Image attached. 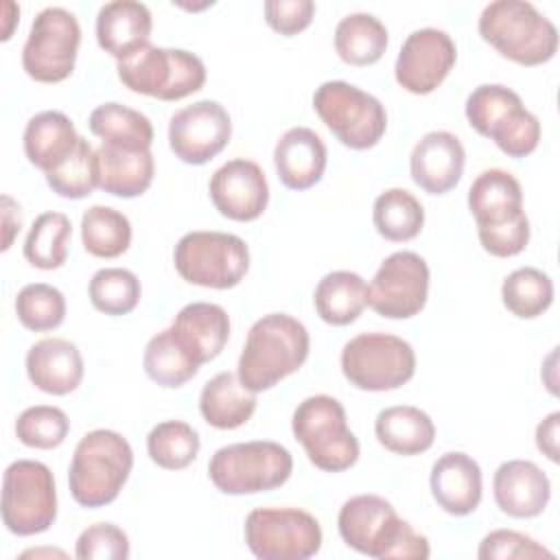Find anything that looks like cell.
<instances>
[{"instance_id":"1","label":"cell","mask_w":560,"mask_h":560,"mask_svg":"<svg viewBox=\"0 0 560 560\" xmlns=\"http://www.w3.org/2000/svg\"><path fill=\"white\" fill-rule=\"evenodd\" d=\"M341 540L376 560H427L431 547L424 534H418L394 505L378 494L350 497L337 516Z\"/></svg>"},{"instance_id":"2","label":"cell","mask_w":560,"mask_h":560,"mask_svg":"<svg viewBox=\"0 0 560 560\" xmlns=\"http://www.w3.org/2000/svg\"><path fill=\"white\" fill-rule=\"evenodd\" d=\"M311 337L306 326L287 313L256 319L238 357V378L252 392H265L298 372L308 359Z\"/></svg>"},{"instance_id":"3","label":"cell","mask_w":560,"mask_h":560,"mask_svg":"<svg viewBox=\"0 0 560 560\" xmlns=\"http://www.w3.org/2000/svg\"><path fill=\"white\" fill-rule=\"evenodd\" d=\"M477 28L483 42L518 66L547 63L558 50V28L525 0H494L486 4Z\"/></svg>"},{"instance_id":"4","label":"cell","mask_w":560,"mask_h":560,"mask_svg":"<svg viewBox=\"0 0 560 560\" xmlns=\"http://www.w3.org/2000/svg\"><path fill=\"white\" fill-rule=\"evenodd\" d=\"M133 468L129 442L112 429L88 431L72 455L68 486L83 508H103L116 501Z\"/></svg>"},{"instance_id":"5","label":"cell","mask_w":560,"mask_h":560,"mask_svg":"<svg viewBox=\"0 0 560 560\" xmlns=\"http://www.w3.org/2000/svg\"><path fill=\"white\" fill-rule=\"evenodd\" d=\"M293 457L289 448L271 440L236 442L214 451L208 462V477L223 494L269 492L289 481Z\"/></svg>"},{"instance_id":"6","label":"cell","mask_w":560,"mask_h":560,"mask_svg":"<svg viewBox=\"0 0 560 560\" xmlns=\"http://www.w3.org/2000/svg\"><path fill=\"white\" fill-rule=\"evenodd\" d=\"M291 431L308 462L324 472H343L359 459V440L348 429L346 409L328 394L304 398L293 411Z\"/></svg>"},{"instance_id":"7","label":"cell","mask_w":560,"mask_h":560,"mask_svg":"<svg viewBox=\"0 0 560 560\" xmlns=\"http://www.w3.org/2000/svg\"><path fill=\"white\" fill-rule=\"evenodd\" d=\"M118 79L136 94L160 101H179L199 92L206 83L203 61L182 48L144 46L129 59L118 61Z\"/></svg>"},{"instance_id":"8","label":"cell","mask_w":560,"mask_h":560,"mask_svg":"<svg viewBox=\"0 0 560 560\" xmlns=\"http://www.w3.org/2000/svg\"><path fill=\"white\" fill-rule=\"evenodd\" d=\"M177 273L197 287L232 289L249 269L247 243L230 232H188L173 252Z\"/></svg>"},{"instance_id":"9","label":"cell","mask_w":560,"mask_h":560,"mask_svg":"<svg viewBox=\"0 0 560 560\" xmlns=\"http://www.w3.org/2000/svg\"><path fill=\"white\" fill-rule=\"evenodd\" d=\"M313 107L332 136L354 151L376 147L387 129L383 103L348 81L322 83L313 94Z\"/></svg>"},{"instance_id":"10","label":"cell","mask_w":560,"mask_h":560,"mask_svg":"<svg viewBox=\"0 0 560 560\" xmlns=\"http://www.w3.org/2000/svg\"><path fill=\"white\" fill-rule=\"evenodd\" d=\"M341 372L363 392L402 387L416 374V352L409 341L389 332H361L341 350Z\"/></svg>"},{"instance_id":"11","label":"cell","mask_w":560,"mask_h":560,"mask_svg":"<svg viewBox=\"0 0 560 560\" xmlns=\"http://www.w3.org/2000/svg\"><path fill=\"white\" fill-rule=\"evenodd\" d=\"M57 518V488L50 468L15 459L2 477V523L15 536L46 532Z\"/></svg>"},{"instance_id":"12","label":"cell","mask_w":560,"mask_h":560,"mask_svg":"<svg viewBox=\"0 0 560 560\" xmlns=\"http://www.w3.org/2000/svg\"><path fill=\"white\" fill-rule=\"evenodd\" d=\"M319 521L300 508H256L245 518V542L260 560H306L322 549Z\"/></svg>"},{"instance_id":"13","label":"cell","mask_w":560,"mask_h":560,"mask_svg":"<svg viewBox=\"0 0 560 560\" xmlns=\"http://www.w3.org/2000/svg\"><path fill=\"white\" fill-rule=\"evenodd\" d=\"M81 44V26L74 13L63 7L42 9L22 48L24 72L39 83L66 81L77 61Z\"/></svg>"},{"instance_id":"14","label":"cell","mask_w":560,"mask_h":560,"mask_svg":"<svg viewBox=\"0 0 560 560\" xmlns=\"http://www.w3.org/2000/svg\"><path fill=\"white\" fill-rule=\"evenodd\" d=\"M429 278V265L420 254L394 252L368 287V306L387 319H409L427 304Z\"/></svg>"},{"instance_id":"15","label":"cell","mask_w":560,"mask_h":560,"mask_svg":"<svg viewBox=\"0 0 560 560\" xmlns=\"http://www.w3.org/2000/svg\"><path fill=\"white\" fill-rule=\"evenodd\" d=\"M232 120L228 109L210 98L177 109L168 122V144L184 164L201 166L217 158L230 142Z\"/></svg>"},{"instance_id":"16","label":"cell","mask_w":560,"mask_h":560,"mask_svg":"<svg viewBox=\"0 0 560 560\" xmlns=\"http://www.w3.org/2000/svg\"><path fill=\"white\" fill-rule=\"evenodd\" d=\"M457 59L455 42L446 31L418 28L400 46L394 74L396 83L411 94H431L448 77Z\"/></svg>"},{"instance_id":"17","label":"cell","mask_w":560,"mask_h":560,"mask_svg":"<svg viewBox=\"0 0 560 560\" xmlns=\"http://www.w3.org/2000/svg\"><path fill=\"white\" fill-rule=\"evenodd\" d=\"M208 190L219 214L232 221H256L269 203V184L262 168L245 158L219 166Z\"/></svg>"},{"instance_id":"18","label":"cell","mask_w":560,"mask_h":560,"mask_svg":"<svg viewBox=\"0 0 560 560\" xmlns=\"http://www.w3.org/2000/svg\"><path fill=\"white\" fill-rule=\"evenodd\" d=\"M464 144L451 131L424 133L409 155L411 179L429 195H446L453 190L464 175Z\"/></svg>"},{"instance_id":"19","label":"cell","mask_w":560,"mask_h":560,"mask_svg":"<svg viewBox=\"0 0 560 560\" xmlns=\"http://www.w3.org/2000/svg\"><path fill=\"white\" fill-rule=\"evenodd\" d=\"M492 492L503 514L512 518H534L542 514L551 499V481L534 462L510 459L494 470Z\"/></svg>"},{"instance_id":"20","label":"cell","mask_w":560,"mask_h":560,"mask_svg":"<svg viewBox=\"0 0 560 560\" xmlns=\"http://www.w3.org/2000/svg\"><path fill=\"white\" fill-rule=\"evenodd\" d=\"M429 486L435 503L453 516L472 514L479 508L483 494L481 468L470 455L462 451H451L435 459Z\"/></svg>"},{"instance_id":"21","label":"cell","mask_w":560,"mask_h":560,"mask_svg":"<svg viewBox=\"0 0 560 560\" xmlns=\"http://www.w3.org/2000/svg\"><path fill=\"white\" fill-rule=\"evenodd\" d=\"M83 357L79 348L63 337L35 341L26 352V376L44 394L66 396L83 381Z\"/></svg>"},{"instance_id":"22","label":"cell","mask_w":560,"mask_h":560,"mask_svg":"<svg viewBox=\"0 0 560 560\" xmlns=\"http://www.w3.org/2000/svg\"><path fill=\"white\" fill-rule=\"evenodd\" d=\"M153 18L147 4L136 0H114L98 9L96 42L116 61L129 59L149 46Z\"/></svg>"},{"instance_id":"23","label":"cell","mask_w":560,"mask_h":560,"mask_svg":"<svg viewBox=\"0 0 560 560\" xmlns=\"http://www.w3.org/2000/svg\"><path fill=\"white\" fill-rule=\"evenodd\" d=\"M171 330L179 346L199 365L217 359L230 337L228 311L212 302H190L173 319Z\"/></svg>"},{"instance_id":"24","label":"cell","mask_w":560,"mask_h":560,"mask_svg":"<svg viewBox=\"0 0 560 560\" xmlns=\"http://www.w3.org/2000/svg\"><path fill=\"white\" fill-rule=\"evenodd\" d=\"M326 144L308 127H291L280 136L273 149V164L280 182L291 190L315 186L326 171Z\"/></svg>"},{"instance_id":"25","label":"cell","mask_w":560,"mask_h":560,"mask_svg":"<svg viewBox=\"0 0 560 560\" xmlns=\"http://www.w3.org/2000/svg\"><path fill=\"white\" fill-rule=\"evenodd\" d=\"M98 158V188L114 197L133 199L147 192L153 182L155 160L151 149H131L101 142Z\"/></svg>"},{"instance_id":"26","label":"cell","mask_w":560,"mask_h":560,"mask_svg":"<svg viewBox=\"0 0 560 560\" xmlns=\"http://www.w3.org/2000/svg\"><path fill=\"white\" fill-rule=\"evenodd\" d=\"M468 210L477 228L503 225L525 212L523 188L510 171L486 168L468 188Z\"/></svg>"},{"instance_id":"27","label":"cell","mask_w":560,"mask_h":560,"mask_svg":"<svg viewBox=\"0 0 560 560\" xmlns=\"http://www.w3.org/2000/svg\"><path fill=\"white\" fill-rule=\"evenodd\" d=\"M22 140L28 162L46 175L74 153L81 136L63 112L46 109L26 122Z\"/></svg>"},{"instance_id":"28","label":"cell","mask_w":560,"mask_h":560,"mask_svg":"<svg viewBox=\"0 0 560 560\" xmlns=\"http://www.w3.org/2000/svg\"><path fill=\"white\" fill-rule=\"evenodd\" d=\"M374 433L383 448L396 455H420L433 446L435 424L427 411L413 405H394L378 411Z\"/></svg>"},{"instance_id":"29","label":"cell","mask_w":560,"mask_h":560,"mask_svg":"<svg viewBox=\"0 0 560 560\" xmlns=\"http://www.w3.org/2000/svg\"><path fill=\"white\" fill-rule=\"evenodd\" d=\"M199 411L214 429H238L256 411V392L247 389L238 374L219 372L203 385L199 394Z\"/></svg>"},{"instance_id":"30","label":"cell","mask_w":560,"mask_h":560,"mask_svg":"<svg viewBox=\"0 0 560 560\" xmlns=\"http://www.w3.org/2000/svg\"><path fill=\"white\" fill-rule=\"evenodd\" d=\"M313 304L326 324L348 326L368 306V284L354 271H330L317 282Z\"/></svg>"},{"instance_id":"31","label":"cell","mask_w":560,"mask_h":560,"mask_svg":"<svg viewBox=\"0 0 560 560\" xmlns=\"http://www.w3.org/2000/svg\"><path fill=\"white\" fill-rule=\"evenodd\" d=\"M387 48V28L372 13H350L335 28V50L348 66H372Z\"/></svg>"},{"instance_id":"32","label":"cell","mask_w":560,"mask_h":560,"mask_svg":"<svg viewBox=\"0 0 560 560\" xmlns=\"http://www.w3.org/2000/svg\"><path fill=\"white\" fill-rule=\"evenodd\" d=\"M88 127L107 144L131 147V149H151L153 144V125L151 120L127 105L103 103L92 109Z\"/></svg>"},{"instance_id":"33","label":"cell","mask_w":560,"mask_h":560,"mask_svg":"<svg viewBox=\"0 0 560 560\" xmlns=\"http://www.w3.org/2000/svg\"><path fill=\"white\" fill-rule=\"evenodd\" d=\"M372 221L385 241L405 243L420 234L424 225V208L409 190L389 188L376 197Z\"/></svg>"},{"instance_id":"34","label":"cell","mask_w":560,"mask_h":560,"mask_svg":"<svg viewBox=\"0 0 560 560\" xmlns=\"http://www.w3.org/2000/svg\"><path fill=\"white\" fill-rule=\"evenodd\" d=\"M72 225L63 212H42L24 241V258L44 271L63 267L68 260Z\"/></svg>"},{"instance_id":"35","label":"cell","mask_w":560,"mask_h":560,"mask_svg":"<svg viewBox=\"0 0 560 560\" xmlns=\"http://www.w3.org/2000/svg\"><path fill=\"white\" fill-rule=\"evenodd\" d=\"M142 365L147 376L166 389L182 387L199 372V363H195L190 354L179 346L171 328H164L149 339Z\"/></svg>"},{"instance_id":"36","label":"cell","mask_w":560,"mask_h":560,"mask_svg":"<svg viewBox=\"0 0 560 560\" xmlns=\"http://www.w3.org/2000/svg\"><path fill=\"white\" fill-rule=\"evenodd\" d=\"M81 241L88 254L116 258L131 245V223L109 206H92L81 217Z\"/></svg>"},{"instance_id":"37","label":"cell","mask_w":560,"mask_h":560,"mask_svg":"<svg viewBox=\"0 0 560 560\" xmlns=\"http://www.w3.org/2000/svg\"><path fill=\"white\" fill-rule=\"evenodd\" d=\"M201 448L199 433L184 420L158 422L147 435L151 462L164 470H182L197 459Z\"/></svg>"},{"instance_id":"38","label":"cell","mask_w":560,"mask_h":560,"mask_svg":"<svg viewBox=\"0 0 560 560\" xmlns=\"http://www.w3.org/2000/svg\"><path fill=\"white\" fill-rule=\"evenodd\" d=\"M501 300L512 315L521 319H534L551 306L553 282L545 271L536 267H521L503 280Z\"/></svg>"},{"instance_id":"39","label":"cell","mask_w":560,"mask_h":560,"mask_svg":"<svg viewBox=\"0 0 560 560\" xmlns=\"http://www.w3.org/2000/svg\"><path fill=\"white\" fill-rule=\"evenodd\" d=\"M88 293L96 311L118 317L131 313L138 306L142 287L133 271L122 267H105L92 276Z\"/></svg>"},{"instance_id":"40","label":"cell","mask_w":560,"mask_h":560,"mask_svg":"<svg viewBox=\"0 0 560 560\" xmlns=\"http://www.w3.org/2000/svg\"><path fill=\"white\" fill-rule=\"evenodd\" d=\"M521 107L523 101L514 90L501 83H483L468 94L464 112L468 125L479 136L490 138V133Z\"/></svg>"},{"instance_id":"41","label":"cell","mask_w":560,"mask_h":560,"mask_svg":"<svg viewBox=\"0 0 560 560\" xmlns=\"http://www.w3.org/2000/svg\"><path fill=\"white\" fill-rule=\"evenodd\" d=\"M15 315L20 324L33 332L55 330L66 319L63 293L46 282H33L18 291Z\"/></svg>"},{"instance_id":"42","label":"cell","mask_w":560,"mask_h":560,"mask_svg":"<svg viewBox=\"0 0 560 560\" xmlns=\"http://www.w3.org/2000/svg\"><path fill=\"white\" fill-rule=\"evenodd\" d=\"M46 182L63 199H83L98 186V158L96 149L81 136L74 153L46 173Z\"/></svg>"},{"instance_id":"43","label":"cell","mask_w":560,"mask_h":560,"mask_svg":"<svg viewBox=\"0 0 560 560\" xmlns=\"http://www.w3.org/2000/svg\"><path fill=\"white\" fill-rule=\"evenodd\" d=\"M70 431V420L55 405L26 407L15 420V435L28 448L50 451L63 444Z\"/></svg>"},{"instance_id":"44","label":"cell","mask_w":560,"mask_h":560,"mask_svg":"<svg viewBox=\"0 0 560 560\" xmlns=\"http://www.w3.org/2000/svg\"><path fill=\"white\" fill-rule=\"evenodd\" d=\"M74 556L79 560H125L129 558V538L114 523H94L79 534Z\"/></svg>"},{"instance_id":"45","label":"cell","mask_w":560,"mask_h":560,"mask_svg":"<svg viewBox=\"0 0 560 560\" xmlns=\"http://www.w3.org/2000/svg\"><path fill=\"white\" fill-rule=\"evenodd\" d=\"M477 556L481 560H494V558L529 560V558H553V551H549L527 534H521L514 529H494L481 538Z\"/></svg>"},{"instance_id":"46","label":"cell","mask_w":560,"mask_h":560,"mask_svg":"<svg viewBox=\"0 0 560 560\" xmlns=\"http://www.w3.org/2000/svg\"><path fill=\"white\" fill-rule=\"evenodd\" d=\"M490 140L508 158H527L540 142V120L536 114L521 107Z\"/></svg>"},{"instance_id":"47","label":"cell","mask_w":560,"mask_h":560,"mask_svg":"<svg viewBox=\"0 0 560 560\" xmlns=\"http://www.w3.org/2000/svg\"><path fill=\"white\" fill-rule=\"evenodd\" d=\"M477 236L481 247L497 258H512L521 254L529 243V219L527 214H518L514 221L503 225L477 228Z\"/></svg>"},{"instance_id":"48","label":"cell","mask_w":560,"mask_h":560,"mask_svg":"<svg viewBox=\"0 0 560 560\" xmlns=\"http://www.w3.org/2000/svg\"><path fill=\"white\" fill-rule=\"evenodd\" d=\"M315 2L311 0H267L265 2V20L267 24L284 35H298L313 22Z\"/></svg>"},{"instance_id":"49","label":"cell","mask_w":560,"mask_h":560,"mask_svg":"<svg viewBox=\"0 0 560 560\" xmlns=\"http://www.w3.org/2000/svg\"><path fill=\"white\" fill-rule=\"evenodd\" d=\"M558 424H560V411H551L536 427V446L549 462H558Z\"/></svg>"},{"instance_id":"50","label":"cell","mask_w":560,"mask_h":560,"mask_svg":"<svg viewBox=\"0 0 560 560\" xmlns=\"http://www.w3.org/2000/svg\"><path fill=\"white\" fill-rule=\"evenodd\" d=\"M20 225H22L20 206H18L9 195H2V228H4L2 249H4V252L11 247L15 232H20Z\"/></svg>"}]
</instances>
